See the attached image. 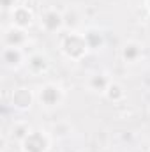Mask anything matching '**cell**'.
<instances>
[{"mask_svg": "<svg viewBox=\"0 0 150 152\" xmlns=\"http://www.w3.org/2000/svg\"><path fill=\"white\" fill-rule=\"evenodd\" d=\"M60 23H62V18L57 12H48L44 16V25L48 28H57V27H60Z\"/></svg>", "mask_w": 150, "mask_h": 152, "instance_id": "6da1fadb", "label": "cell"}]
</instances>
